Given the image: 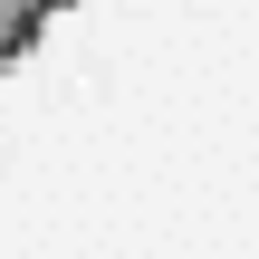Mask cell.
<instances>
[{"mask_svg":"<svg viewBox=\"0 0 259 259\" xmlns=\"http://www.w3.org/2000/svg\"><path fill=\"white\" fill-rule=\"evenodd\" d=\"M58 10H77V0H0V67H10V58H29V48H38V29H48Z\"/></svg>","mask_w":259,"mask_h":259,"instance_id":"obj_1","label":"cell"}]
</instances>
